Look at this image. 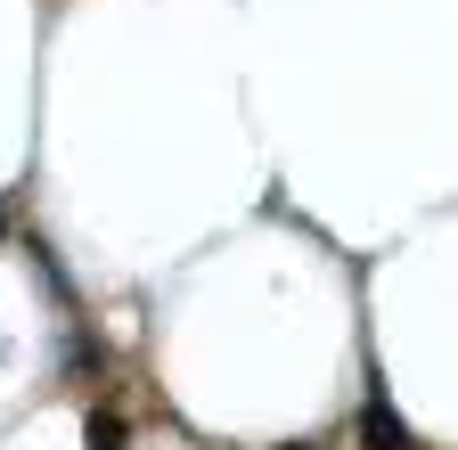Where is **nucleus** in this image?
<instances>
[{"label": "nucleus", "instance_id": "obj_1", "mask_svg": "<svg viewBox=\"0 0 458 450\" xmlns=\"http://www.w3.org/2000/svg\"><path fill=\"white\" fill-rule=\"evenodd\" d=\"M360 450H418V442L401 434V418H393L385 402H369V410H360Z\"/></svg>", "mask_w": 458, "mask_h": 450}, {"label": "nucleus", "instance_id": "obj_2", "mask_svg": "<svg viewBox=\"0 0 458 450\" xmlns=\"http://www.w3.org/2000/svg\"><path fill=\"white\" fill-rule=\"evenodd\" d=\"M82 442H90V450H123V418H90Z\"/></svg>", "mask_w": 458, "mask_h": 450}, {"label": "nucleus", "instance_id": "obj_3", "mask_svg": "<svg viewBox=\"0 0 458 450\" xmlns=\"http://www.w3.org/2000/svg\"><path fill=\"white\" fill-rule=\"evenodd\" d=\"M286 450H303V442H286Z\"/></svg>", "mask_w": 458, "mask_h": 450}]
</instances>
